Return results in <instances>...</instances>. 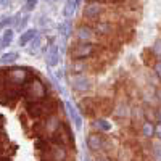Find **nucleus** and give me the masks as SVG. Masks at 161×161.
I'll return each mask as SVG.
<instances>
[{
    "mask_svg": "<svg viewBox=\"0 0 161 161\" xmlns=\"http://www.w3.org/2000/svg\"><path fill=\"white\" fill-rule=\"evenodd\" d=\"M155 137H156V140L161 142V124L159 123L155 124Z\"/></svg>",
    "mask_w": 161,
    "mask_h": 161,
    "instance_id": "c85d7f7f",
    "label": "nucleus"
},
{
    "mask_svg": "<svg viewBox=\"0 0 161 161\" xmlns=\"http://www.w3.org/2000/svg\"><path fill=\"white\" fill-rule=\"evenodd\" d=\"M36 36H37V31H36V29H28L26 32L21 34V37H19V40H18V44H19L21 47L28 45V44H31L32 40H34Z\"/></svg>",
    "mask_w": 161,
    "mask_h": 161,
    "instance_id": "f3484780",
    "label": "nucleus"
},
{
    "mask_svg": "<svg viewBox=\"0 0 161 161\" xmlns=\"http://www.w3.org/2000/svg\"><path fill=\"white\" fill-rule=\"evenodd\" d=\"M58 108H61V103L53 95H50V93L44 100H40V102L24 105L26 114H28L31 119H36V121H40V119H44V118L53 114Z\"/></svg>",
    "mask_w": 161,
    "mask_h": 161,
    "instance_id": "f03ea898",
    "label": "nucleus"
},
{
    "mask_svg": "<svg viewBox=\"0 0 161 161\" xmlns=\"http://www.w3.org/2000/svg\"><path fill=\"white\" fill-rule=\"evenodd\" d=\"M18 18L19 16H7L3 19H0V29H8V26L18 23Z\"/></svg>",
    "mask_w": 161,
    "mask_h": 161,
    "instance_id": "5701e85b",
    "label": "nucleus"
},
{
    "mask_svg": "<svg viewBox=\"0 0 161 161\" xmlns=\"http://www.w3.org/2000/svg\"><path fill=\"white\" fill-rule=\"evenodd\" d=\"M139 134L145 140H152L155 137V124H150L147 121H143V123L139 124Z\"/></svg>",
    "mask_w": 161,
    "mask_h": 161,
    "instance_id": "2eb2a0df",
    "label": "nucleus"
},
{
    "mask_svg": "<svg viewBox=\"0 0 161 161\" xmlns=\"http://www.w3.org/2000/svg\"><path fill=\"white\" fill-rule=\"evenodd\" d=\"M103 50H105V47L74 42L69 47V57L73 60H87V58H92V57H97L98 53H102Z\"/></svg>",
    "mask_w": 161,
    "mask_h": 161,
    "instance_id": "423d86ee",
    "label": "nucleus"
},
{
    "mask_svg": "<svg viewBox=\"0 0 161 161\" xmlns=\"http://www.w3.org/2000/svg\"><path fill=\"white\" fill-rule=\"evenodd\" d=\"M16 60H18V53L16 52H8V53H3V55L0 57V64H3V66L13 64Z\"/></svg>",
    "mask_w": 161,
    "mask_h": 161,
    "instance_id": "6ab92c4d",
    "label": "nucleus"
},
{
    "mask_svg": "<svg viewBox=\"0 0 161 161\" xmlns=\"http://www.w3.org/2000/svg\"><path fill=\"white\" fill-rule=\"evenodd\" d=\"M77 108L80 110V113L84 116H87L90 119H95V118H98V98H92V97L80 98Z\"/></svg>",
    "mask_w": 161,
    "mask_h": 161,
    "instance_id": "9b49d317",
    "label": "nucleus"
},
{
    "mask_svg": "<svg viewBox=\"0 0 161 161\" xmlns=\"http://www.w3.org/2000/svg\"><path fill=\"white\" fill-rule=\"evenodd\" d=\"M152 53L155 58H161V39H156L155 44H153V48H152Z\"/></svg>",
    "mask_w": 161,
    "mask_h": 161,
    "instance_id": "b1692460",
    "label": "nucleus"
},
{
    "mask_svg": "<svg viewBox=\"0 0 161 161\" xmlns=\"http://www.w3.org/2000/svg\"><path fill=\"white\" fill-rule=\"evenodd\" d=\"M45 61L48 66H57L58 61H60V55H58V47L55 44H52L48 52H47V55H45Z\"/></svg>",
    "mask_w": 161,
    "mask_h": 161,
    "instance_id": "dca6fc26",
    "label": "nucleus"
},
{
    "mask_svg": "<svg viewBox=\"0 0 161 161\" xmlns=\"http://www.w3.org/2000/svg\"><path fill=\"white\" fill-rule=\"evenodd\" d=\"M2 126H3V118L0 116V127H2Z\"/></svg>",
    "mask_w": 161,
    "mask_h": 161,
    "instance_id": "473e14b6",
    "label": "nucleus"
},
{
    "mask_svg": "<svg viewBox=\"0 0 161 161\" xmlns=\"http://www.w3.org/2000/svg\"><path fill=\"white\" fill-rule=\"evenodd\" d=\"M47 95H48L47 86L42 82V79H40L39 76L32 77L31 80H28V84L21 89V97L24 98V105L40 102V100H44Z\"/></svg>",
    "mask_w": 161,
    "mask_h": 161,
    "instance_id": "20e7f679",
    "label": "nucleus"
},
{
    "mask_svg": "<svg viewBox=\"0 0 161 161\" xmlns=\"http://www.w3.org/2000/svg\"><path fill=\"white\" fill-rule=\"evenodd\" d=\"M156 110V118H158V123L161 124V105L158 106V108H155Z\"/></svg>",
    "mask_w": 161,
    "mask_h": 161,
    "instance_id": "2f4dec72",
    "label": "nucleus"
},
{
    "mask_svg": "<svg viewBox=\"0 0 161 161\" xmlns=\"http://www.w3.org/2000/svg\"><path fill=\"white\" fill-rule=\"evenodd\" d=\"M153 73H155V76H156V79H161V60L158 61H155L153 63Z\"/></svg>",
    "mask_w": 161,
    "mask_h": 161,
    "instance_id": "bb28decb",
    "label": "nucleus"
},
{
    "mask_svg": "<svg viewBox=\"0 0 161 161\" xmlns=\"http://www.w3.org/2000/svg\"><path fill=\"white\" fill-rule=\"evenodd\" d=\"M80 3L79 2H66L64 8H63V16L64 18H71L74 13H76V8L79 7Z\"/></svg>",
    "mask_w": 161,
    "mask_h": 161,
    "instance_id": "412c9836",
    "label": "nucleus"
},
{
    "mask_svg": "<svg viewBox=\"0 0 161 161\" xmlns=\"http://www.w3.org/2000/svg\"><path fill=\"white\" fill-rule=\"evenodd\" d=\"M136 161H140V159H139V158H136Z\"/></svg>",
    "mask_w": 161,
    "mask_h": 161,
    "instance_id": "72a5a7b5",
    "label": "nucleus"
},
{
    "mask_svg": "<svg viewBox=\"0 0 161 161\" xmlns=\"http://www.w3.org/2000/svg\"><path fill=\"white\" fill-rule=\"evenodd\" d=\"M155 97H156V102H158V103H161V87L155 90Z\"/></svg>",
    "mask_w": 161,
    "mask_h": 161,
    "instance_id": "7c9ffc66",
    "label": "nucleus"
},
{
    "mask_svg": "<svg viewBox=\"0 0 161 161\" xmlns=\"http://www.w3.org/2000/svg\"><path fill=\"white\" fill-rule=\"evenodd\" d=\"M64 108L68 110V113H69V118L74 121V124H76L77 127H80V126H82V121H80V116L77 114V111H76V110L73 108V106L69 105V102H66V103H64Z\"/></svg>",
    "mask_w": 161,
    "mask_h": 161,
    "instance_id": "aec40b11",
    "label": "nucleus"
},
{
    "mask_svg": "<svg viewBox=\"0 0 161 161\" xmlns=\"http://www.w3.org/2000/svg\"><path fill=\"white\" fill-rule=\"evenodd\" d=\"M32 77H37V73L32 68H26V66H10L5 69V86L11 89L21 90L28 80Z\"/></svg>",
    "mask_w": 161,
    "mask_h": 161,
    "instance_id": "7ed1b4c3",
    "label": "nucleus"
},
{
    "mask_svg": "<svg viewBox=\"0 0 161 161\" xmlns=\"http://www.w3.org/2000/svg\"><path fill=\"white\" fill-rule=\"evenodd\" d=\"M53 143H57V145H61L64 147V148H68V150H73L74 152V136H73V132L69 129V126L64 123H61V126L58 127V130L53 134V137L50 139Z\"/></svg>",
    "mask_w": 161,
    "mask_h": 161,
    "instance_id": "0eeeda50",
    "label": "nucleus"
},
{
    "mask_svg": "<svg viewBox=\"0 0 161 161\" xmlns=\"http://www.w3.org/2000/svg\"><path fill=\"white\" fill-rule=\"evenodd\" d=\"M74 37H76V42H79V44H92V45H98V47L106 45V40L98 37L92 26L86 24V23H80V24L76 26Z\"/></svg>",
    "mask_w": 161,
    "mask_h": 161,
    "instance_id": "39448f33",
    "label": "nucleus"
},
{
    "mask_svg": "<svg viewBox=\"0 0 161 161\" xmlns=\"http://www.w3.org/2000/svg\"><path fill=\"white\" fill-rule=\"evenodd\" d=\"M106 10V5L105 3H97V2H93V3H84V10H82V23L86 24H93V23H97L102 19L103 16V13Z\"/></svg>",
    "mask_w": 161,
    "mask_h": 161,
    "instance_id": "6e6552de",
    "label": "nucleus"
},
{
    "mask_svg": "<svg viewBox=\"0 0 161 161\" xmlns=\"http://www.w3.org/2000/svg\"><path fill=\"white\" fill-rule=\"evenodd\" d=\"M90 132H97V134H103V136H108L113 130V123L108 118H95L90 119Z\"/></svg>",
    "mask_w": 161,
    "mask_h": 161,
    "instance_id": "ddd939ff",
    "label": "nucleus"
},
{
    "mask_svg": "<svg viewBox=\"0 0 161 161\" xmlns=\"http://www.w3.org/2000/svg\"><path fill=\"white\" fill-rule=\"evenodd\" d=\"M150 155L153 158V161H161V142L159 140H153L150 142Z\"/></svg>",
    "mask_w": 161,
    "mask_h": 161,
    "instance_id": "a211bd4d",
    "label": "nucleus"
},
{
    "mask_svg": "<svg viewBox=\"0 0 161 161\" xmlns=\"http://www.w3.org/2000/svg\"><path fill=\"white\" fill-rule=\"evenodd\" d=\"M105 140H106V136H103V134L89 132V136H87V148H89L92 153L100 155L102 150H103Z\"/></svg>",
    "mask_w": 161,
    "mask_h": 161,
    "instance_id": "f8f14e48",
    "label": "nucleus"
},
{
    "mask_svg": "<svg viewBox=\"0 0 161 161\" xmlns=\"http://www.w3.org/2000/svg\"><path fill=\"white\" fill-rule=\"evenodd\" d=\"M69 86L77 93H87V92L92 90L93 82H92V79L87 77L86 74H73L69 77Z\"/></svg>",
    "mask_w": 161,
    "mask_h": 161,
    "instance_id": "9d476101",
    "label": "nucleus"
},
{
    "mask_svg": "<svg viewBox=\"0 0 161 161\" xmlns=\"http://www.w3.org/2000/svg\"><path fill=\"white\" fill-rule=\"evenodd\" d=\"M69 26H71V23L66 21V23H63V24L58 26V31H60L61 34H64V36H68V34H69Z\"/></svg>",
    "mask_w": 161,
    "mask_h": 161,
    "instance_id": "a878e982",
    "label": "nucleus"
},
{
    "mask_svg": "<svg viewBox=\"0 0 161 161\" xmlns=\"http://www.w3.org/2000/svg\"><path fill=\"white\" fill-rule=\"evenodd\" d=\"M36 5H37V2H28V3L24 5V10L29 13V11H32V10L36 8Z\"/></svg>",
    "mask_w": 161,
    "mask_h": 161,
    "instance_id": "c756f323",
    "label": "nucleus"
},
{
    "mask_svg": "<svg viewBox=\"0 0 161 161\" xmlns=\"http://www.w3.org/2000/svg\"><path fill=\"white\" fill-rule=\"evenodd\" d=\"M90 69V63L87 60H73L69 64V71L73 74H86Z\"/></svg>",
    "mask_w": 161,
    "mask_h": 161,
    "instance_id": "4468645a",
    "label": "nucleus"
},
{
    "mask_svg": "<svg viewBox=\"0 0 161 161\" xmlns=\"http://www.w3.org/2000/svg\"><path fill=\"white\" fill-rule=\"evenodd\" d=\"M13 42V29H5L2 39H0V48H7Z\"/></svg>",
    "mask_w": 161,
    "mask_h": 161,
    "instance_id": "4be33fe9",
    "label": "nucleus"
},
{
    "mask_svg": "<svg viewBox=\"0 0 161 161\" xmlns=\"http://www.w3.org/2000/svg\"><path fill=\"white\" fill-rule=\"evenodd\" d=\"M34 147L40 161H74L73 150L53 143L50 139H37Z\"/></svg>",
    "mask_w": 161,
    "mask_h": 161,
    "instance_id": "f257e3e1",
    "label": "nucleus"
},
{
    "mask_svg": "<svg viewBox=\"0 0 161 161\" xmlns=\"http://www.w3.org/2000/svg\"><path fill=\"white\" fill-rule=\"evenodd\" d=\"M40 45H42V37L36 36V37H34V40L31 42V53H32V55H34V50H37Z\"/></svg>",
    "mask_w": 161,
    "mask_h": 161,
    "instance_id": "393cba45",
    "label": "nucleus"
},
{
    "mask_svg": "<svg viewBox=\"0 0 161 161\" xmlns=\"http://www.w3.org/2000/svg\"><path fill=\"white\" fill-rule=\"evenodd\" d=\"M28 21H29V15H26V16H24L21 21H18V23H16V28H18V29L26 28V24H28Z\"/></svg>",
    "mask_w": 161,
    "mask_h": 161,
    "instance_id": "cd10ccee",
    "label": "nucleus"
},
{
    "mask_svg": "<svg viewBox=\"0 0 161 161\" xmlns=\"http://www.w3.org/2000/svg\"><path fill=\"white\" fill-rule=\"evenodd\" d=\"M119 123H124V121H130L132 116V103L127 98L123 100H116L114 106H113V113H111Z\"/></svg>",
    "mask_w": 161,
    "mask_h": 161,
    "instance_id": "1a4fd4ad",
    "label": "nucleus"
}]
</instances>
